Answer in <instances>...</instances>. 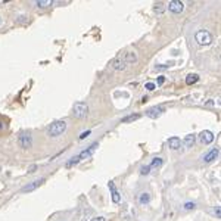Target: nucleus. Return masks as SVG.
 Returning a JSON list of instances; mask_svg holds the SVG:
<instances>
[{"label":"nucleus","instance_id":"nucleus-1","mask_svg":"<svg viewBox=\"0 0 221 221\" xmlns=\"http://www.w3.org/2000/svg\"><path fill=\"white\" fill-rule=\"evenodd\" d=\"M65 130H67V122L65 121H55L47 128V134L50 137H58L62 133H65Z\"/></svg>","mask_w":221,"mask_h":221},{"label":"nucleus","instance_id":"nucleus-2","mask_svg":"<svg viewBox=\"0 0 221 221\" xmlns=\"http://www.w3.org/2000/svg\"><path fill=\"white\" fill-rule=\"evenodd\" d=\"M195 40L197 41L199 46H209L212 43V34L207 30H201L195 34Z\"/></svg>","mask_w":221,"mask_h":221},{"label":"nucleus","instance_id":"nucleus-3","mask_svg":"<svg viewBox=\"0 0 221 221\" xmlns=\"http://www.w3.org/2000/svg\"><path fill=\"white\" fill-rule=\"evenodd\" d=\"M89 114V105L86 102H75L72 106V115L75 118H84Z\"/></svg>","mask_w":221,"mask_h":221},{"label":"nucleus","instance_id":"nucleus-4","mask_svg":"<svg viewBox=\"0 0 221 221\" xmlns=\"http://www.w3.org/2000/svg\"><path fill=\"white\" fill-rule=\"evenodd\" d=\"M18 144H19V148H22V149H30L33 146V137L30 134L21 133L18 136Z\"/></svg>","mask_w":221,"mask_h":221},{"label":"nucleus","instance_id":"nucleus-5","mask_svg":"<svg viewBox=\"0 0 221 221\" xmlns=\"http://www.w3.org/2000/svg\"><path fill=\"white\" fill-rule=\"evenodd\" d=\"M165 112V108L164 106H154V108H149V109L146 110L144 114H146V116H149V118H158V116H161Z\"/></svg>","mask_w":221,"mask_h":221},{"label":"nucleus","instance_id":"nucleus-6","mask_svg":"<svg viewBox=\"0 0 221 221\" xmlns=\"http://www.w3.org/2000/svg\"><path fill=\"white\" fill-rule=\"evenodd\" d=\"M183 9H184V3L180 0H171L168 3V10L173 13H181Z\"/></svg>","mask_w":221,"mask_h":221},{"label":"nucleus","instance_id":"nucleus-7","mask_svg":"<svg viewBox=\"0 0 221 221\" xmlns=\"http://www.w3.org/2000/svg\"><path fill=\"white\" fill-rule=\"evenodd\" d=\"M97 148H99V144L97 143H93V144H90V146H89V148H87V149H84L81 152V154L80 155H77L78 156V159H80V161H83V159H89L91 156V155L94 154V150L97 149Z\"/></svg>","mask_w":221,"mask_h":221},{"label":"nucleus","instance_id":"nucleus-8","mask_svg":"<svg viewBox=\"0 0 221 221\" xmlns=\"http://www.w3.org/2000/svg\"><path fill=\"white\" fill-rule=\"evenodd\" d=\"M110 67H112V69H115V71H124L127 63L124 62L122 56H116V58H114L110 61Z\"/></svg>","mask_w":221,"mask_h":221},{"label":"nucleus","instance_id":"nucleus-9","mask_svg":"<svg viewBox=\"0 0 221 221\" xmlns=\"http://www.w3.org/2000/svg\"><path fill=\"white\" fill-rule=\"evenodd\" d=\"M199 140H201V143L202 144H209L214 142V133L209 130H203L199 134Z\"/></svg>","mask_w":221,"mask_h":221},{"label":"nucleus","instance_id":"nucleus-10","mask_svg":"<svg viewBox=\"0 0 221 221\" xmlns=\"http://www.w3.org/2000/svg\"><path fill=\"white\" fill-rule=\"evenodd\" d=\"M44 183V178H40V180H35V181L30 183V184H27V186H24V187L21 189V193H28V192H33V190H35L37 187H40L41 184Z\"/></svg>","mask_w":221,"mask_h":221},{"label":"nucleus","instance_id":"nucleus-11","mask_svg":"<svg viewBox=\"0 0 221 221\" xmlns=\"http://www.w3.org/2000/svg\"><path fill=\"white\" fill-rule=\"evenodd\" d=\"M218 155H220V149H218V148H214V149H211L205 156H203V162L209 164V162H212V161H215V159L218 158Z\"/></svg>","mask_w":221,"mask_h":221},{"label":"nucleus","instance_id":"nucleus-12","mask_svg":"<svg viewBox=\"0 0 221 221\" xmlns=\"http://www.w3.org/2000/svg\"><path fill=\"white\" fill-rule=\"evenodd\" d=\"M109 190H110V196H112V202L114 203H120L121 202V196H120V192L116 190L115 184H114V181H109Z\"/></svg>","mask_w":221,"mask_h":221},{"label":"nucleus","instance_id":"nucleus-13","mask_svg":"<svg viewBox=\"0 0 221 221\" xmlns=\"http://www.w3.org/2000/svg\"><path fill=\"white\" fill-rule=\"evenodd\" d=\"M122 59H124V62L128 65V63H136L137 62V53L136 52H125L122 55Z\"/></svg>","mask_w":221,"mask_h":221},{"label":"nucleus","instance_id":"nucleus-14","mask_svg":"<svg viewBox=\"0 0 221 221\" xmlns=\"http://www.w3.org/2000/svg\"><path fill=\"white\" fill-rule=\"evenodd\" d=\"M168 146H170V149H173V150L180 149V146H181V140H180V137H175V136L170 137V139H168Z\"/></svg>","mask_w":221,"mask_h":221},{"label":"nucleus","instance_id":"nucleus-15","mask_svg":"<svg viewBox=\"0 0 221 221\" xmlns=\"http://www.w3.org/2000/svg\"><path fill=\"white\" fill-rule=\"evenodd\" d=\"M186 148H193L195 146V143H196V136L195 134H187L186 137H184V140L181 142Z\"/></svg>","mask_w":221,"mask_h":221},{"label":"nucleus","instance_id":"nucleus-16","mask_svg":"<svg viewBox=\"0 0 221 221\" xmlns=\"http://www.w3.org/2000/svg\"><path fill=\"white\" fill-rule=\"evenodd\" d=\"M150 202V195L149 193H140L139 195V203L140 205H148Z\"/></svg>","mask_w":221,"mask_h":221},{"label":"nucleus","instance_id":"nucleus-17","mask_svg":"<svg viewBox=\"0 0 221 221\" xmlns=\"http://www.w3.org/2000/svg\"><path fill=\"white\" fill-rule=\"evenodd\" d=\"M197 81H199V75L197 74H189L187 77H186V84L187 86H192V84H195Z\"/></svg>","mask_w":221,"mask_h":221},{"label":"nucleus","instance_id":"nucleus-18","mask_svg":"<svg viewBox=\"0 0 221 221\" xmlns=\"http://www.w3.org/2000/svg\"><path fill=\"white\" fill-rule=\"evenodd\" d=\"M162 158H154L152 159V162H150V168H161V167H162Z\"/></svg>","mask_w":221,"mask_h":221},{"label":"nucleus","instance_id":"nucleus-19","mask_svg":"<svg viewBox=\"0 0 221 221\" xmlns=\"http://www.w3.org/2000/svg\"><path fill=\"white\" fill-rule=\"evenodd\" d=\"M139 118H140L139 114H133V115H127L124 118H121V122H131V121H136V120H139Z\"/></svg>","mask_w":221,"mask_h":221},{"label":"nucleus","instance_id":"nucleus-20","mask_svg":"<svg viewBox=\"0 0 221 221\" xmlns=\"http://www.w3.org/2000/svg\"><path fill=\"white\" fill-rule=\"evenodd\" d=\"M165 9H167V6L164 5L162 2H158V3H155L154 10L156 12V13H162V12H165Z\"/></svg>","mask_w":221,"mask_h":221},{"label":"nucleus","instance_id":"nucleus-21","mask_svg":"<svg viewBox=\"0 0 221 221\" xmlns=\"http://www.w3.org/2000/svg\"><path fill=\"white\" fill-rule=\"evenodd\" d=\"M35 5L43 9V8H47V6L52 5V2H49V0H37V2H35Z\"/></svg>","mask_w":221,"mask_h":221},{"label":"nucleus","instance_id":"nucleus-22","mask_svg":"<svg viewBox=\"0 0 221 221\" xmlns=\"http://www.w3.org/2000/svg\"><path fill=\"white\" fill-rule=\"evenodd\" d=\"M80 162V159H78V156H74V158H71L69 161L67 162V168H71L72 165H77V164Z\"/></svg>","mask_w":221,"mask_h":221},{"label":"nucleus","instance_id":"nucleus-23","mask_svg":"<svg viewBox=\"0 0 221 221\" xmlns=\"http://www.w3.org/2000/svg\"><path fill=\"white\" fill-rule=\"evenodd\" d=\"M149 173H150V167H149V165H143V167L140 168V174H142V175H148Z\"/></svg>","mask_w":221,"mask_h":221},{"label":"nucleus","instance_id":"nucleus-24","mask_svg":"<svg viewBox=\"0 0 221 221\" xmlns=\"http://www.w3.org/2000/svg\"><path fill=\"white\" fill-rule=\"evenodd\" d=\"M195 202H186L184 203V209H187V211H190V209H195Z\"/></svg>","mask_w":221,"mask_h":221},{"label":"nucleus","instance_id":"nucleus-25","mask_svg":"<svg viewBox=\"0 0 221 221\" xmlns=\"http://www.w3.org/2000/svg\"><path fill=\"white\" fill-rule=\"evenodd\" d=\"M144 87H146L149 91H152V90H155V89H156V86H155L154 83H146V84H144Z\"/></svg>","mask_w":221,"mask_h":221},{"label":"nucleus","instance_id":"nucleus-26","mask_svg":"<svg viewBox=\"0 0 221 221\" xmlns=\"http://www.w3.org/2000/svg\"><path fill=\"white\" fill-rule=\"evenodd\" d=\"M90 133H91L90 130H87V131H84V133H81V134H80V140H84L86 137H89V136H90Z\"/></svg>","mask_w":221,"mask_h":221},{"label":"nucleus","instance_id":"nucleus-27","mask_svg":"<svg viewBox=\"0 0 221 221\" xmlns=\"http://www.w3.org/2000/svg\"><path fill=\"white\" fill-rule=\"evenodd\" d=\"M164 83H165V77H164V75H161V77H158V86H162Z\"/></svg>","mask_w":221,"mask_h":221},{"label":"nucleus","instance_id":"nucleus-28","mask_svg":"<svg viewBox=\"0 0 221 221\" xmlns=\"http://www.w3.org/2000/svg\"><path fill=\"white\" fill-rule=\"evenodd\" d=\"M91 221H106L105 217H94V218H91Z\"/></svg>","mask_w":221,"mask_h":221},{"label":"nucleus","instance_id":"nucleus-29","mask_svg":"<svg viewBox=\"0 0 221 221\" xmlns=\"http://www.w3.org/2000/svg\"><path fill=\"white\" fill-rule=\"evenodd\" d=\"M220 214H221L220 207H215V215H217V218H220Z\"/></svg>","mask_w":221,"mask_h":221},{"label":"nucleus","instance_id":"nucleus-30","mask_svg":"<svg viewBox=\"0 0 221 221\" xmlns=\"http://www.w3.org/2000/svg\"><path fill=\"white\" fill-rule=\"evenodd\" d=\"M35 168H37V167H35V165H33V167L30 168V171H28V173H34V171H35Z\"/></svg>","mask_w":221,"mask_h":221},{"label":"nucleus","instance_id":"nucleus-31","mask_svg":"<svg viewBox=\"0 0 221 221\" xmlns=\"http://www.w3.org/2000/svg\"><path fill=\"white\" fill-rule=\"evenodd\" d=\"M2 128H3V122H0V130H2Z\"/></svg>","mask_w":221,"mask_h":221},{"label":"nucleus","instance_id":"nucleus-32","mask_svg":"<svg viewBox=\"0 0 221 221\" xmlns=\"http://www.w3.org/2000/svg\"><path fill=\"white\" fill-rule=\"evenodd\" d=\"M0 24H2V19H0Z\"/></svg>","mask_w":221,"mask_h":221}]
</instances>
